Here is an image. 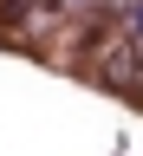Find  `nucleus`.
<instances>
[{"instance_id": "f257e3e1", "label": "nucleus", "mask_w": 143, "mask_h": 156, "mask_svg": "<svg viewBox=\"0 0 143 156\" xmlns=\"http://www.w3.org/2000/svg\"><path fill=\"white\" fill-rule=\"evenodd\" d=\"M130 39H137V20H117V39H111V46L104 52H98V65H104V78H111V85H137V52H130Z\"/></svg>"}]
</instances>
